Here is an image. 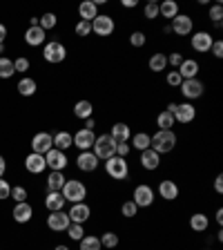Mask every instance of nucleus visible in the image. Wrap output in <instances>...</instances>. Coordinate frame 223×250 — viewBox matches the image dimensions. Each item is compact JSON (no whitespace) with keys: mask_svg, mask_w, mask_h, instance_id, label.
<instances>
[{"mask_svg":"<svg viewBox=\"0 0 223 250\" xmlns=\"http://www.w3.org/2000/svg\"><path fill=\"white\" fill-rule=\"evenodd\" d=\"M179 143V136L174 130H156L154 134H150V147L156 154H170L174 152Z\"/></svg>","mask_w":223,"mask_h":250,"instance_id":"obj_1","label":"nucleus"},{"mask_svg":"<svg viewBox=\"0 0 223 250\" xmlns=\"http://www.w3.org/2000/svg\"><path fill=\"white\" fill-rule=\"evenodd\" d=\"M105 174H107L112 181H127L130 177V163L127 159H121V156H112L105 161Z\"/></svg>","mask_w":223,"mask_h":250,"instance_id":"obj_2","label":"nucleus"},{"mask_svg":"<svg viewBox=\"0 0 223 250\" xmlns=\"http://www.w3.org/2000/svg\"><path fill=\"white\" fill-rule=\"evenodd\" d=\"M61 194L65 197V201H69V203H81L87 199V186H85L83 181H78V179H67L61 190Z\"/></svg>","mask_w":223,"mask_h":250,"instance_id":"obj_3","label":"nucleus"},{"mask_svg":"<svg viewBox=\"0 0 223 250\" xmlns=\"http://www.w3.org/2000/svg\"><path fill=\"white\" fill-rule=\"evenodd\" d=\"M92 152L96 154L99 161H107V159H112V156L116 154V141L109 134L96 136V141H94V146H92Z\"/></svg>","mask_w":223,"mask_h":250,"instance_id":"obj_4","label":"nucleus"},{"mask_svg":"<svg viewBox=\"0 0 223 250\" xmlns=\"http://www.w3.org/2000/svg\"><path fill=\"white\" fill-rule=\"evenodd\" d=\"M132 201L136 203V208H152L156 201V192L154 188L147 186V183H139V186L132 190Z\"/></svg>","mask_w":223,"mask_h":250,"instance_id":"obj_5","label":"nucleus"},{"mask_svg":"<svg viewBox=\"0 0 223 250\" xmlns=\"http://www.w3.org/2000/svg\"><path fill=\"white\" fill-rule=\"evenodd\" d=\"M42 58L47 62H52V65H58L67 58V47L62 45L61 41H49L45 42V49H42Z\"/></svg>","mask_w":223,"mask_h":250,"instance_id":"obj_6","label":"nucleus"},{"mask_svg":"<svg viewBox=\"0 0 223 250\" xmlns=\"http://www.w3.org/2000/svg\"><path fill=\"white\" fill-rule=\"evenodd\" d=\"M114 29H116V22L109 14H99L92 21V34H96V36H101V38L112 36Z\"/></svg>","mask_w":223,"mask_h":250,"instance_id":"obj_7","label":"nucleus"},{"mask_svg":"<svg viewBox=\"0 0 223 250\" xmlns=\"http://www.w3.org/2000/svg\"><path fill=\"white\" fill-rule=\"evenodd\" d=\"M181 96L187 101V103H192V101L201 99L203 92H205V85L199 81V78H187V81H183L181 83Z\"/></svg>","mask_w":223,"mask_h":250,"instance_id":"obj_8","label":"nucleus"},{"mask_svg":"<svg viewBox=\"0 0 223 250\" xmlns=\"http://www.w3.org/2000/svg\"><path fill=\"white\" fill-rule=\"evenodd\" d=\"M214 38L210 31H192V38H190V47H192V52L197 54H210V47H212Z\"/></svg>","mask_w":223,"mask_h":250,"instance_id":"obj_9","label":"nucleus"},{"mask_svg":"<svg viewBox=\"0 0 223 250\" xmlns=\"http://www.w3.org/2000/svg\"><path fill=\"white\" fill-rule=\"evenodd\" d=\"M170 29H172V34H177V36H190V34L194 31L192 16L179 14L177 18H172V21H170Z\"/></svg>","mask_w":223,"mask_h":250,"instance_id":"obj_10","label":"nucleus"},{"mask_svg":"<svg viewBox=\"0 0 223 250\" xmlns=\"http://www.w3.org/2000/svg\"><path fill=\"white\" fill-rule=\"evenodd\" d=\"M67 161H69L67 152H61V150H56V147H52V150L45 154V163L52 172H62L67 167Z\"/></svg>","mask_w":223,"mask_h":250,"instance_id":"obj_11","label":"nucleus"},{"mask_svg":"<svg viewBox=\"0 0 223 250\" xmlns=\"http://www.w3.org/2000/svg\"><path fill=\"white\" fill-rule=\"evenodd\" d=\"M174 123L179 125H187V123H192L194 119H197V107H194L192 103H177V109H174Z\"/></svg>","mask_w":223,"mask_h":250,"instance_id":"obj_12","label":"nucleus"},{"mask_svg":"<svg viewBox=\"0 0 223 250\" xmlns=\"http://www.w3.org/2000/svg\"><path fill=\"white\" fill-rule=\"evenodd\" d=\"M47 226H49V230H54V232H67L72 221H69V214L65 212V210H58V212H49Z\"/></svg>","mask_w":223,"mask_h":250,"instance_id":"obj_13","label":"nucleus"},{"mask_svg":"<svg viewBox=\"0 0 223 250\" xmlns=\"http://www.w3.org/2000/svg\"><path fill=\"white\" fill-rule=\"evenodd\" d=\"M52 147H54V136L49 134V132H38V134H34V139H31V152L45 156Z\"/></svg>","mask_w":223,"mask_h":250,"instance_id":"obj_14","label":"nucleus"},{"mask_svg":"<svg viewBox=\"0 0 223 250\" xmlns=\"http://www.w3.org/2000/svg\"><path fill=\"white\" fill-rule=\"evenodd\" d=\"M69 221L72 224H87L89 221V217H92V208H89L85 201H81V203H72V208H69Z\"/></svg>","mask_w":223,"mask_h":250,"instance_id":"obj_15","label":"nucleus"},{"mask_svg":"<svg viewBox=\"0 0 223 250\" xmlns=\"http://www.w3.org/2000/svg\"><path fill=\"white\" fill-rule=\"evenodd\" d=\"M99 159H96V154H94L92 150H87V152H78V156H76V167L81 172H96L99 170Z\"/></svg>","mask_w":223,"mask_h":250,"instance_id":"obj_16","label":"nucleus"},{"mask_svg":"<svg viewBox=\"0 0 223 250\" xmlns=\"http://www.w3.org/2000/svg\"><path fill=\"white\" fill-rule=\"evenodd\" d=\"M179 194H181V188H179V183L174 179H163L159 183V197L163 201H177Z\"/></svg>","mask_w":223,"mask_h":250,"instance_id":"obj_17","label":"nucleus"},{"mask_svg":"<svg viewBox=\"0 0 223 250\" xmlns=\"http://www.w3.org/2000/svg\"><path fill=\"white\" fill-rule=\"evenodd\" d=\"M139 163H141V167H143V170L154 172V170H159V167H161V154H156L152 147H147V150L141 152Z\"/></svg>","mask_w":223,"mask_h":250,"instance_id":"obj_18","label":"nucleus"},{"mask_svg":"<svg viewBox=\"0 0 223 250\" xmlns=\"http://www.w3.org/2000/svg\"><path fill=\"white\" fill-rule=\"evenodd\" d=\"M74 136V146L78 147V152H87V150H92V146H94V141H96V134H94L92 130H78L76 134H72Z\"/></svg>","mask_w":223,"mask_h":250,"instance_id":"obj_19","label":"nucleus"},{"mask_svg":"<svg viewBox=\"0 0 223 250\" xmlns=\"http://www.w3.org/2000/svg\"><path fill=\"white\" fill-rule=\"evenodd\" d=\"M177 72L181 74L183 81H187V78H199V72H201V65H199L197 58H183V62L179 65Z\"/></svg>","mask_w":223,"mask_h":250,"instance_id":"obj_20","label":"nucleus"},{"mask_svg":"<svg viewBox=\"0 0 223 250\" xmlns=\"http://www.w3.org/2000/svg\"><path fill=\"white\" fill-rule=\"evenodd\" d=\"M25 167H27V172H29V174H42V172L47 170L45 156H42V154H36V152L27 154V159H25Z\"/></svg>","mask_w":223,"mask_h":250,"instance_id":"obj_21","label":"nucleus"},{"mask_svg":"<svg viewBox=\"0 0 223 250\" xmlns=\"http://www.w3.org/2000/svg\"><path fill=\"white\" fill-rule=\"evenodd\" d=\"M11 217H14L16 224H27V221H31V217H34V208H31V203H27V201L16 203L14 210H11Z\"/></svg>","mask_w":223,"mask_h":250,"instance_id":"obj_22","label":"nucleus"},{"mask_svg":"<svg viewBox=\"0 0 223 250\" xmlns=\"http://www.w3.org/2000/svg\"><path fill=\"white\" fill-rule=\"evenodd\" d=\"M109 136H112L116 143H130V139H132L130 125L123 123V121H119V123L112 125V130H109Z\"/></svg>","mask_w":223,"mask_h":250,"instance_id":"obj_23","label":"nucleus"},{"mask_svg":"<svg viewBox=\"0 0 223 250\" xmlns=\"http://www.w3.org/2000/svg\"><path fill=\"white\" fill-rule=\"evenodd\" d=\"M78 16H81V21L85 22H92L96 16H99V2L96 0H85L78 5Z\"/></svg>","mask_w":223,"mask_h":250,"instance_id":"obj_24","label":"nucleus"},{"mask_svg":"<svg viewBox=\"0 0 223 250\" xmlns=\"http://www.w3.org/2000/svg\"><path fill=\"white\" fill-rule=\"evenodd\" d=\"M187 224H190L192 232H205V230L210 228V217L205 212H192Z\"/></svg>","mask_w":223,"mask_h":250,"instance_id":"obj_25","label":"nucleus"},{"mask_svg":"<svg viewBox=\"0 0 223 250\" xmlns=\"http://www.w3.org/2000/svg\"><path fill=\"white\" fill-rule=\"evenodd\" d=\"M179 14H181V7H179V2H174V0H163V2H159V16H163L165 21L177 18Z\"/></svg>","mask_w":223,"mask_h":250,"instance_id":"obj_26","label":"nucleus"},{"mask_svg":"<svg viewBox=\"0 0 223 250\" xmlns=\"http://www.w3.org/2000/svg\"><path fill=\"white\" fill-rule=\"evenodd\" d=\"M74 116H76V119H81V121L92 119V116H94V105H92V101H87V99L76 101V105H74Z\"/></svg>","mask_w":223,"mask_h":250,"instance_id":"obj_27","label":"nucleus"},{"mask_svg":"<svg viewBox=\"0 0 223 250\" xmlns=\"http://www.w3.org/2000/svg\"><path fill=\"white\" fill-rule=\"evenodd\" d=\"M147 67H150V72H154V74L165 72V69H167V54L154 52L150 56V61H147Z\"/></svg>","mask_w":223,"mask_h":250,"instance_id":"obj_28","label":"nucleus"},{"mask_svg":"<svg viewBox=\"0 0 223 250\" xmlns=\"http://www.w3.org/2000/svg\"><path fill=\"white\" fill-rule=\"evenodd\" d=\"M54 136V147L56 150H61V152H67L69 147H74V136L69 134V132H56V134H52Z\"/></svg>","mask_w":223,"mask_h":250,"instance_id":"obj_29","label":"nucleus"},{"mask_svg":"<svg viewBox=\"0 0 223 250\" xmlns=\"http://www.w3.org/2000/svg\"><path fill=\"white\" fill-rule=\"evenodd\" d=\"M65 197H62L61 192H47L45 197V208L49 210V212H58V210L65 208Z\"/></svg>","mask_w":223,"mask_h":250,"instance_id":"obj_30","label":"nucleus"},{"mask_svg":"<svg viewBox=\"0 0 223 250\" xmlns=\"http://www.w3.org/2000/svg\"><path fill=\"white\" fill-rule=\"evenodd\" d=\"M65 181H67V177L62 172H49V177H47V192H61Z\"/></svg>","mask_w":223,"mask_h":250,"instance_id":"obj_31","label":"nucleus"},{"mask_svg":"<svg viewBox=\"0 0 223 250\" xmlns=\"http://www.w3.org/2000/svg\"><path fill=\"white\" fill-rule=\"evenodd\" d=\"M45 34L47 31H42L41 27H29V29L25 31V42L31 47H38L45 42Z\"/></svg>","mask_w":223,"mask_h":250,"instance_id":"obj_32","label":"nucleus"},{"mask_svg":"<svg viewBox=\"0 0 223 250\" xmlns=\"http://www.w3.org/2000/svg\"><path fill=\"white\" fill-rule=\"evenodd\" d=\"M130 147L136 150V152L147 150V147H150V134H147V132H136V134H132Z\"/></svg>","mask_w":223,"mask_h":250,"instance_id":"obj_33","label":"nucleus"},{"mask_svg":"<svg viewBox=\"0 0 223 250\" xmlns=\"http://www.w3.org/2000/svg\"><path fill=\"white\" fill-rule=\"evenodd\" d=\"M99 239H101V246H103L105 250H114V248H119V244H121V237L114 232V230H105Z\"/></svg>","mask_w":223,"mask_h":250,"instance_id":"obj_34","label":"nucleus"},{"mask_svg":"<svg viewBox=\"0 0 223 250\" xmlns=\"http://www.w3.org/2000/svg\"><path fill=\"white\" fill-rule=\"evenodd\" d=\"M36 89H38V85H36V81H34V78L25 76V78H20V81H18V94H20V96H34V94H36Z\"/></svg>","mask_w":223,"mask_h":250,"instance_id":"obj_35","label":"nucleus"},{"mask_svg":"<svg viewBox=\"0 0 223 250\" xmlns=\"http://www.w3.org/2000/svg\"><path fill=\"white\" fill-rule=\"evenodd\" d=\"M78 250H103V246H101V239L96 234H85L78 241Z\"/></svg>","mask_w":223,"mask_h":250,"instance_id":"obj_36","label":"nucleus"},{"mask_svg":"<svg viewBox=\"0 0 223 250\" xmlns=\"http://www.w3.org/2000/svg\"><path fill=\"white\" fill-rule=\"evenodd\" d=\"M156 125H159V130H174V116L167 109H163L156 114Z\"/></svg>","mask_w":223,"mask_h":250,"instance_id":"obj_37","label":"nucleus"},{"mask_svg":"<svg viewBox=\"0 0 223 250\" xmlns=\"http://www.w3.org/2000/svg\"><path fill=\"white\" fill-rule=\"evenodd\" d=\"M16 74L14 69V61L7 56H0V78H11Z\"/></svg>","mask_w":223,"mask_h":250,"instance_id":"obj_38","label":"nucleus"},{"mask_svg":"<svg viewBox=\"0 0 223 250\" xmlns=\"http://www.w3.org/2000/svg\"><path fill=\"white\" fill-rule=\"evenodd\" d=\"M56 25H58V16L56 14H45V16H41V18H38V27H41L42 31L54 29Z\"/></svg>","mask_w":223,"mask_h":250,"instance_id":"obj_39","label":"nucleus"},{"mask_svg":"<svg viewBox=\"0 0 223 250\" xmlns=\"http://www.w3.org/2000/svg\"><path fill=\"white\" fill-rule=\"evenodd\" d=\"M121 214H123L125 219H134L136 214H139V208H136V203L132 201V199H130V201H123V203H121Z\"/></svg>","mask_w":223,"mask_h":250,"instance_id":"obj_40","label":"nucleus"},{"mask_svg":"<svg viewBox=\"0 0 223 250\" xmlns=\"http://www.w3.org/2000/svg\"><path fill=\"white\" fill-rule=\"evenodd\" d=\"M147 42V36H145V31H132L130 34V45L134 47V49H141V47H145Z\"/></svg>","mask_w":223,"mask_h":250,"instance_id":"obj_41","label":"nucleus"},{"mask_svg":"<svg viewBox=\"0 0 223 250\" xmlns=\"http://www.w3.org/2000/svg\"><path fill=\"white\" fill-rule=\"evenodd\" d=\"M67 237H69L72 241H81V239L85 237V226H83V224H72V226L67 228Z\"/></svg>","mask_w":223,"mask_h":250,"instance_id":"obj_42","label":"nucleus"},{"mask_svg":"<svg viewBox=\"0 0 223 250\" xmlns=\"http://www.w3.org/2000/svg\"><path fill=\"white\" fill-rule=\"evenodd\" d=\"M143 16H145V21H156V18H159V2L150 0V2L143 7Z\"/></svg>","mask_w":223,"mask_h":250,"instance_id":"obj_43","label":"nucleus"},{"mask_svg":"<svg viewBox=\"0 0 223 250\" xmlns=\"http://www.w3.org/2000/svg\"><path fill=\"white\" fill-rule=\"evenodd\" d=\"M208 18L214 22V25H219V22H223V5H221V2H214V5L210 7V11H208Z\"/></svg>","mask_w":223,"mask_h":250,"instance_id":"obj_44","label":"nucleus"},{"mask_svg":"<svg viewBox=\"0 0 223 250\" xmlns=\"http://www.w3.org/2000/svg\"><path fill=\"white\" fill-rule=\"evenodd\" d=\"M74 34L78 38H87L92 34V22H85V21H78L76 27H74Z\"/></svg>","mask_w":223,"mask_h":250,"instance_id":"obj_45","label":"nucleus"},{"mask_svg":"<svg viewBox=\"0 0 223 250\" xmlns=\"http://www.w3.org/2000/svg\"><path fill=\"white\" fill-rule=\"evenodd\" d=\"M165 83L170 85V87H181L183 78H181V74H179L177 69H172V72H167V74H165Z\"/></svg>","mask_w":223,"mask_h":250,"instance_id":"obj_46","label":"nucleus"},{"mask_svg":"<svg viewBox=\"0 0 223 250\" xmlns=\"http://www.w3.org/2000/svg\"><path fill=\"white\" fill-rule=\"evenodd\" d=\"M11 197H14L16 203H22V201H27V190L22 186H16L14 190H11Z\"/></svg>","mask_w":223,"mask_h":250,"instance_id":"obj_47","label":"nucleus"},{"mask_svg":"<svg viewBox=\"0 0 223 250\" xmlns=\"http://www.w3.org/2000/svg\"><path fill=\"white\" fill-rule=\"evenodd\" d=\"M183 62V54L181 52H172L167 54V65H172L174 69H179V65Z\"/></svg>","mask_w":223,"mask_h":250,"instance_id":"obj_48","label":"nucleus"},{"mask_svg":"<svg viewBox=\"0 0 223 250\" xmlns=\"http://www.w3.org/2000/svg\"><path fill=\"white\" fill-rule=\"evenodd\" d=\"M11 197V186L7 179H0V201H5V199Z\"/></svg>","mask_w":223,"mask_h":250,"instance_id":"obj_49","label":"nucleus"},{"mask_svg":"<svg viewBox=\"0 0 223 250\" xmlns=\"http://www.w3.org/2000/svg\"><path fill=\"white\" fill-rule=\"evenodd\" d=\"M14 69H16V74H18V72H27V69H29V58H25V56L16 58V61H14Z\"/></svg>","mask_w":223,"mask_h":250,"instance_id":"obj_50","label":"nucleus"},{"mask_svg":"<svg viewBox=\"0 0 223 250\" xmlns=\"http://www.w3.org/2000/svg\"><path fill=\"white\" fill-rule=\"evenodd\" d=\"M132 152L130 143H116V156H121V159H127Z\"/></svg>","mask_w":223,"mask_h":250,"instance_id":"obj_51","label":"nucleus"},{"mask_svg":"<svg viewBox=\"0 0 223 250\" xmlns=\"http://www.w3.org/2000/svg\"><path fill=\"white\" fill-rule=\"evenodd\" d=\"M210 52H212L214 58H223V41H214L212 47H210Z\"/></svg>","mask_w":223,"mask_h":250,"instance_id":"obj_52","label":"nucleus"},{"mask_svg":"<svg viewBox=\"0 0 223 250\" xmlns=\"http://www.w3.org/2000/svg\"><path fill=\"white\" fill-rule=\"evenodd\" d=\"M214 192L223 194V174H217V177H214Z\"/></svg>","mask_w":223,"mask_h":250,"instance_id":"obj_53","label":"nucleus"},{"mask_svg":"<svg viewBox=\"0 0 223 250\" xmlns=\"http://www.w3.org/2000/svg\"><path fill=\"white\" fill-rule=\"evenodd\" d=\"M136 5H139L136 0H121V7H125V9H134Z\"/></svg>","mask_w":223,"mask_h":250,"instance_id":"obj_54","label":"nucleus"},{"mask_svg":"<svg viewBox=\"0 0 223 250\" xmlns=\"http://www.w3.org/2000/svg\"><path fill=\"white\" fill-rule=\"evenodd\" d=\"M5 170H7V161H5V156L0 154V179H2V174H5Z\"/></svg>","mask_w":223,"mask_h":250,"instance_id":"obj_55","label":"nucleus"},{"mask_svg":"<svg viewBox=\"0 0 223 250\" xmlns=\"http://www.w3.org/2000/svg\"><path fill=\"white\" fill-rule=\"evenodd\" d=\"M94 127H96V121H94V116H92V119L85 121V130H92L94 132Z\"/></svg>","mask_w":223,"mask_h":250,"instance_id":"obj_56","label":"nucleus"},{"mask_svg":"<svg viewBox=\"0 0 223 250\" xmlns=\"http://www.w3.org/2000/svg\"><path fill=\"white\" fill-rule=\"evenodd\" d=\"M5 38H7V27L0 22V42H5Z\"/></svg>","mask_w":223,"mask_h":250,"instance_id":"obj_57","label":"nucleus"},{"mask_svg":"<svg viewBox=\"0 0 223 250\" xmlns=\"http://www.w3.org/2000/svg\"><path fill=\"white\" fill-rule=\"evenodd\" d=\"M214 219H217L219 226H223V210L221 208H217V217H214Z\"/></svg>","mask_w":223,"mask_h":250,"instance_id":"obj_58","label":"nucleus"},{"mask_svg":"<svg viewBox=\"0 0 223 250\" xmlns=\"http://www.w3.org/2000/svg\"><path fill=\"white\" fill-rule=\"evenodd\" d=\"M54 250H72V248H69V246H65V244H61V246H56Z\"/></svg>","mask_w":223,"mask_h":250,"instance_id":"obj_59","label":"nucleus"},{"mask_svg":"<svg viewBox=\"0 0 223 250\" xmlns=\"http://www.w3.org/2000/svg\"><path fill=\"white\" fill-rule=\"evenodd\" d=\"M5 52V42H0V54Z\"/></svg>","mask_w":223,"mask_h":250,"instance_id":"obj_60","label":"nucleus"}]
</instances>
